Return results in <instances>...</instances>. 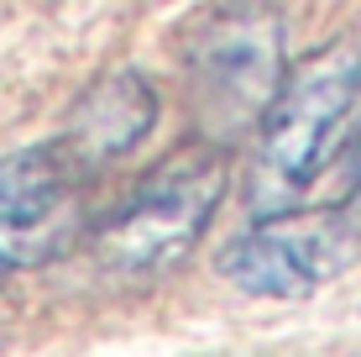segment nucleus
<instances>
[{
  "instance_id": "1",
  "label": "nucleus",
  "mask_w": 361,
  "mask_h": 357,
  "mask_svg": "<svg viewBox=\"0 0 361 357\" xmlns=\"http://www.w3.org/2000/svg\"><path fill=\"white\" fill-rule=\"evenodd\" d=\"M226 142L178 147L168 163L131 184V194L94 226V263L121 284H147L183 263L226 200Z\"/></svg>"
},
{
  "instance_id": "7",
  "label": "nucleus",
  "mask_w": 361,
  "mask_h": 357,
  "mask_svg": "<svg viewBox=\"0 0 361 357\" xmlns=\"http://www.w3.org/2000/svg\"><path fill=\"white\" fill-rule=\"evenodd\" d=\"M341 179H345V194H361V121L356 131L345 137V153H341Z\"/></svg>"
},
{
  "instance_id": "6",
  "label": "nucleus",
  "mask_w": 361,
  "mask_h": 357,
  "mask_svg": "<svg viewBox=\"0 0 361 357\" xmlns=\"http://www.w3.org/2000/svg\"><path fill=\"white\" fill-rule=\"evenodd\" d=\"M157 127V90L147 74L136 69H121V74H105L79 105H73V121L63 137L79 147V158L94 168L116 163V158L136 153Z\"/></svg>"
},
{
  "instance_id": "5",
  "label": "nucleus",
  "mask_w": 361,
  "mask_h": 357,
  "mask_svg": "<svg viewBox=\"0 0 361 357\" xmlns=\"http://www.w3.org/2000/svg\"><path fill=\"white\" fill-rule=\"evenodd\" d=\"M361 226L345 211H283L262 216L252 231L215 257L220 279L257 300H298L356 263Z\"/></svg>"
},
{
  "instance_id": "2",
  "label": "nucleus",
  "mask_w": 361,
  "mask_h": 357,
  "mask_svg": "<svg viewBox=\"0 0 361 357\" xmlns=\"http://www.w3.org/2000/svg\"><path fill=\"white\" fill-rule=\"evenodd\" d=\"M361 100V47L330 42L283 74L272 105L257 121V168H252V216L298 211L309 184L325 174L335 137Z\"/></svg>"
},
{
  "instance_id": "3",
  "label": "nucleus",
  "mask_w": 361,
  "mask_h": 357,
  "mask_svg": "<svg viewBox=\"0 0 361 357\" xmlns=\"http://www.w3.org/2000/svg\"><path fill=\"white\" fill-rule=\"evenodd\" d=\"M283 74V16L267 0L220 6L189 42V100L209 142L257 131Z\"/></svg>"
},
{
  "instance_id": "4",
  "label": "nucleus",
  "mask_w": 361,
  "mask_h": 357,
  "mask_svg": "<svg viewBox=\"0 0 361 357\" xmlns=\"http://www.w3.org/2000/svg\"><path fill=\"white\" fill-rule=\"evenodd\" d=\"M90 179L94 168L68 137H47L0 158V284L68 252L84 221Z\"/></svg>"
}]
</instances>
